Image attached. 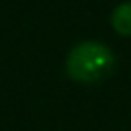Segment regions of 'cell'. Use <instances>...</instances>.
I'll list each match as a JSON object with an SVG mask.
<instances>
[{
	"instance_id": "2",
	"label": "cell",
	"mask_w": 131,
	"mask_h": 131,
	"mask_svg": "<svg viewBox=\"0 0 131 131\" xmlns=\"http://www.w3.org/2000/svg\"><path fill=\"white\" fill-rule=\"evenodd\" d=\"M111 27L123 37H131V0L119 2L111 12Z\"/></svg>"
},
{
	"instance_id": "1",
	"label": "cell",
	"mask_w": 131,
	"mask_h": 131,
	"mask_svg": "<svg viewBox=\"0 0 131 131\" xmlns=\"http://www.w3.org/2000/svg\"><path fill=\"white\" fill-rule=\"evenodd\" d=\"M117 57L106 43L100 41H80L66 57V74L80 84H96L108 78L115 70Z\"/></svg>"
}]
</instances>
